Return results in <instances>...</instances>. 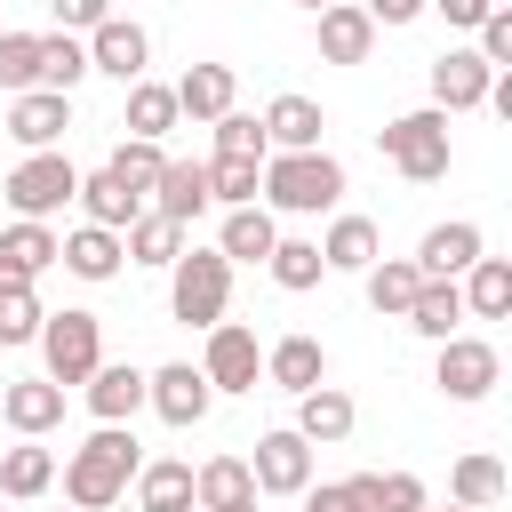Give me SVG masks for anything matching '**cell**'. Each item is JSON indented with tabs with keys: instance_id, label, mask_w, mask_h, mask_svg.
<instances>
[{
	"instance_id": "obj_1",
	"label": "cell",
	"mask_w": 512,
	"mask_h": 512,
	"mask_svg": "<svg viewBox=\"0 0 512 512\" xmlns=\"http://www.w3.org/2000/svg\"><path fill=\"white\" fill-rule=\"evenodd\" d=\"M272 208H288V216H320V208H336L344 200V160L336 152H320V144H304V152H264V184H256Z\"/></svg>"
},
{
	"instance_id": "obj_2",
	"label": "cell",
	"mask_w": 512,
	"mask_h": 512,
	"mask_svg": "<svg viewBox=\"0 0 512 512\" xmlns=\"http://www.w3.org/2000/svg\"><path fill=\"white\" fill-rule=\"evenodd\" d=\"M128 480H136V432H120V424H96L64 464V496L80 512H104L112 496H128Z\"/></svg>"
},
{
	"instance_id": "obj_3",
	"label": "cell",
	"mask_w": 512,
	"mask_h": 512,
	"mask_svg": "<svg viewBox=\"0 0 512 512\" xmlns=\"http://www.w3.org/2000/svg\"><path fill=\"white\" fill-rule=\"evenodd\" d=\"M224 296H232V256L224 248H176V264H168V312L184 328H216Z\"/></svg>"
},
{
	"instance_id": "obj_4",
	"label": "cell",
	"mask_w": 512,
	"mask_h": 512,
	"mask_svg": "<svg viewBox=\"0 0 512 512\" xmlns=\"http://www.w3.org/2000/svg\"><path fill=\"white\" fill-rule=\"evenodd\" d=\"M376 152H384V168H400L408 184L448 176V112H440V104H424V112L384 120V128H376Z\"/></svg>"
},
{
	"instance_id": "obj_5",
	"label": "cell",
	"mask_w": 512,
	"mask_h": 512,
	"mask_svg": "<svg viewBox=\"0 0 512 512\" xmlns=\"http://www.w3.org/2000/svg\"><path fill=\"white\" fill-rule=\"evenodd\" d=\"M40 360H48V384H88V368L104 360V320L96 312H40Z\"/></svg>"
},
{
	"instance_id": "obj_6",
	"label": "cell",
	"mask_w": 512,
	"mask_h": 512,
	"mask_svg": "<svg viewBox=\"0 0 512 512\" xmlns=\"http://www.w3.org/2000/svg\"><path fill=\"white\" fill-rule=\"evenodd\" d=\"M0 192H8V208H16V216H56V208L80 192V168H72L64 152H24V160L8 168V184H0Z\"/></svg>"
},
{
	"instance_id": "obj_7",
	"label": "cell",
	"mask_w": 512,
	"mask_h": 512,
	"mask_svg": "<svg viewBox=\"0 0 512 512\" xmlns=\"http://www.w3.org/2000/svg\"><path fill=\"white\" fill-rule=\"evenodd\" d=\"M200 376H208V392H256V376H264V344H256V328L216 320V328H208V352H200Z\"/></svg>"
},
{
	"instance_id": "obj_8",
	"label": "cell",
	"mask_w": 512,
	"mask_h": 512,
	"mask_svg": "<svg viewBox=\"0 0 512 512\" xmlns=\"http://www.w3.org/2000/svg\"><path fill=\"white\" fill-rule=\"evenodd\" d=\"M496 344L488 336H440V368H432V384L448 392V400H488L496 392Z\"/></svg>"
},
{
	"instance_id": "obj_9",
	"label": "cell",
	"mask_w": 512,
	"mask_h": 512,
	"mask_svg": "<svg viewBox=\"0 0 512 512\" xmlns=\"http://www.w3.org/2000/svg\"><path fill=\"white\" fill-rule=\"evenodd\" d=\"M248 480H256V496H296V488H312V440L288 424V432H264L256 440V456H248Z\"/></svg>"
},
{
	"instance_id": "obj_10",
	"label": "cell",
	"mask_w": 512,
	"mask_h": 512,
	"mask_svg": "<svg viewBox=\"0 0 512 512\" xmlns=\"http://www.w3.org/2000/svg\"><path fill=\"white\" fill-rule=\"evenodd\" d=\"M144 400L160 408V424L192 432V424L208 416V400H216V392H208V376H200L192 360H168V368H152V376H144Z\"/></svg>"
},
{
	"instance_id": "obj_11",
	"label": "cell",
	"mask_w": 512,
	"mask_h": 512,
	"mask_svg": "<svg viewBox=\"0 0 512 512\" xmlns=\"http://www.w3.org/2000/svg\"><path fill=\"white\" fill-rule=\"evenodd\" d=\"M144 56H152L144 24H128V16H104V24H88V72H112V80H144Z\"/></svg>"
},
{
	"instance_id": "obj_12",
	"label": "cell",
	"mask_w": 512,
	"mask_h": 512,
	"mask_svg": "<svg viewBox=\"0 0 512 512\" xmlns=\"http://www.w3.org/2000/svg\"><path fill=\"white\" fill-rule=\"evenodd\" d=\"M64 128H72V96H56V88H24V96H8V136H16L24 152H48Z\"/></svg>"
},
{
	"instance_id": "obj_13",
	"label": "cell",
	"mask_w": 512,
	"mask_h": 512,
	"mask_svg": "<svg viewBox=\"0 0 512 512\" xmlns=\"http://www.w3.org/2000/svg\"><path fill=\"white\" fill-rule=\"evenodd\" d=\"M56 264V232H48V216H16L8 232H0V288L8 280H40Z\"/></svg>"
},
{
	"instance_id": "obj_14",
	"label": "cell",
	"mask_w": 512,
	"mask_h": 512,
	"mask_svg": "<svg viewBox=\"0 0 512 512\" xmlns=\"http://www.w3.org/2000/svg\"><path fill=\"white\" fill-rule=\"evenodd\" d=\"M320 16V56L328 64H368V48H376V24H368V8H352V0H328V8H312Z\"/></svg>"
},
{
	"instance_id": "obj_15",
	"label": "cell",
	"mask_w": 512,
	"mask_h": 512,
	"mask_svg": "<svg viewBox=\"0 0 512 512\" xmlns=\"http://www.w3.org/2000/svg\"><path fill=\"white\" fill-rule=\"evenodd\" d=\"M488 80H496V72H488L472 48H448V56L432 64V104H440V112H472V104H488Z\"/></svg>"
},
{
	"instance_id": "obj_16",
	"label": "cell",
	"mask_w": 512,
	"mask_h": 512,
	"mask_svg": "<svg viewBox=\"0 0 512 512\" xmlns=\"http://www.w3.org/2000/svg\"><path fill=\"white\" fill-rule=\"evenodd\" d=\"M152 208H160L168 224H192V216L208 208V160H160V176H152Z\"/></svg>"
},
{
	"instance_id": "obj_17",
	"label": "cell",
	"mask_w": 512,
	"mask_h": 512,
	"mask_svg": "<svg viewBox=\"0 0 512 512\" xmlns=\"http://www.w3.org/2000/svg\"><path fill=\"white\" fill-rule=\"evenodd\" d=\"M472 256H480V224H432L424 240H416V272L424 280H456V272H472Z\"/></svg>"
},
{
	"instance_id": "obj_18",
	"label": "cell",
	"mask_w": 512,
	"mask_h": 512,
	"mask_svg": "<svg viewBox=\"0 0 512 512\" xmlns=\"http://www.w3.org/2000/svg\"><path fill=\"white\" fill-rule=\"evenodd\" d=\"M88 408H96V424H128V416L144 408V368L96 360V368H88Z\"/></svg>"
},
{
	"instance_id": "obj_19",
	"label": "cell",
	"mask_w": 512,
	"mask_h": 512,
	"mask_svg": "<svg viewBox=\"0 0 512 512\" xmlns=\"http://www.w3.org/2000/svg\"><path fill=\"white\" fill-rule=\"evenodd\" d=\"M72 200L88 208V224H112V232H120V224H136V216L152 208V200H144V192H136L128 176H112V168H96V176H80V192H72Z\"/></svg>"
},
{
	"instance_id": "obj_20",
	"label": "cell",
	"mask_w": 512,
	"mask_h": 512,
	"mask_svg": "<svg viewBox=\"0 0 512 512\" xmlns=\"http://www.w3.org/2000/svg\"><path fill=\"white\" fill-rule=\"evenodd\" d=\"M0 416H8L24 440H40V432L64 416V384H48V376H16V384L0 392Z\"/></svg>"
},
{
	"instance_id": "obj_21",
	"label": "cell",
	"mask_w": 512,
	"mask_h": 512,
	"mask_svg": "<svg viewBox=\"0 0 512 512\" xmlns=\"http://www.w3.org/2000/svg\"><path fill=\"white\" fill-rule=\"evenodd\" d=\"M296 432H304L312 448H336V440L352 432V392H336L328 376H320L312 392H296Z\"/></svg>"
},
{
	"instance_id": "obj_22",
	"label": "cell",
	"mask_w": 512,
	"mask_h": 512,
	"mask_svg": "<svg viewBox=\"0 0 512 512\" xmlns=\"http://www.w3.org/2000/svg\"><path fill=\"white\" fill-rule=\"evenodd\" d=\"M272 240H280V224H272V208H264V200H248V208H224V232H216V248H224L232 264H264V256H272Z\"/></svg>"
},
{
	"instance_id": "obj_23",
	"label": "cell",
	"mask_w": 512,
	"mask_h": 512,
	"mask_svg": "<svg viewBox=\"0 0 512 512\" xmlns=\"http://www.w3.org/2000/svg\"><path fill=\"white\" fill-rule=\"evenodd\" d=\"M120 256H128V248H120V232H112V224H80V232H64V240H56V264H72L80 280H112V272H120Z\"/></svg>"
},
{
	"instance_id": "obj_24",
	"label": "cell",
	"mask_w": 512,
	"mask_h": 512,
	"mask_svg": "<svg viewBox=\"0 0 512 512\" xmlns=\"http://www.w3.org/2000/svg\"><path fill=\"white\" fill-rule=\"evenodd\" d=\"M232 96H240V72H232V64H192V72L176 80V112H192V120L232 112Z\"/></svg>"
},
{
	"instance_id": "obj_25",
	"label": "cell",
	"mask_w": 512,
	"mask_h": 512,
	"mask_svg": "<svg viewBox=\"0 0 512 512\" xmlns=\"http://www.w3.org/2000/svg\"><path fill=\"white\" fill-rule=\"evenodd\" d=\"M248 496H256L248 456H208V464L192 472V504H200V512H232V504H248Z\"/></svg>"
},
{
	"instance_id": "obj_26",
	"label": "cell",
	"mask_w": 512,
	"mask_h": 512,
	"mask_svg": "<svg viewBox=\"0 0 512 512\" xmlns=\"http://www.w3.org/2000/svg\"><path fill=\"white\" fill-rule=\"evenodd\" d=\"M264 144H272V152L320 144V104H312V96H272V104H264Z\"/></svg>"
},
{
	"instance_id": "obj_27",
	"label": "cell",
	"mask_w": 512,
	"mask_h": 512,
	"mask_svg": "<svg viewBox=\"0 0 512 512\" xmlns=\"http://www.w3.org/2000/svg\"><path fill=\"white\" fill-rule=\"evenodd\" d=\"M416 288H424V272H416V256H376V264H368V304H376L384 320H408V304H416Z\"/></svg>"
},
{
	"instance_id": "obj_28",
	"label": "cell",
	"mask_w": 512,
	"mask_h": 512,
	"mask_svg": "<svg viewBox=\"0 0 512 512\" xmlns=\"http://www.w3.org/2000/svg\"><path fill=\"white\" fill-rule=\"evenodd\" d=\"M264 376H272L280 392H312V384L328 376V352H320L312 336H280V344L264 352Z\"/></svg>"
},
{
	"instance_id": "obj_29",
	"label": "cell",
	"mask_w": 512,
	"mask_h": 512,
	"mask_svg": "<svg viewBox=\"0 0 512 512\" xmlns=\"http://www.w3.org/2000/svg\"><path fill=\"white\" fill-rule=\"evenodd\" d=\"M456 296H464L472 320H504V312H512V264H504V256H472V280H464Z\"/></svg>"
},
{
	"instance_id": "obj_30",
	"label": "cell",
	"mask_w": 512,
	"mask_h": 512,
	"mask_svg": "<svg viewBox=\"0 0 512 512\" xmlns=\"http://www.w3.org/2000/svg\"><path fill=\"white\" fill-rule=\"evenodd\" d=\"M48 480H56V456H48L40 440H16V448L0 456V496L32 504V496H48Z\"/></svg>"
},
{
	"instance_id": "obj_31",
	"label": "cell",
	"mask_w": 512,
	"mask_h": 512,
	"mask_svg": "<svg viewBox=\"0 0 512 512\" xmlns=\"http://www.w3.org/2000/svg\"><path fill=\"white\" fill-rule=\"evenodd\" d=\"M120 120H128V136H152V144H160L184 112H176V88H160V80H128V112H120Z\"/></svg>"
},
{
	"instance_id": "obj_32",
	"label": "cell",
	"mask_w": 512,
	"mask_h": 512,
	"mask_svg": "<svg viewBox=\"0 0 512 512\" xmlns=\"http://www.w3.org/2000/svg\"><path fill=\"white\" fill-rule=\"evenodd\" d=\"M320 264H328V272H368V264H376V224H368V216H336L328 240H320Z\"/></svg>"
},
{
	"instance_id": "obj_33",
	"label": "cell",
	"mask_w": 512,
	"mask_h": 512,
	"mask_svg": "<svg viewBox=\"0 0 512 512\" xmlns=\"http://www.w3.org/2000/svg\"><path fill=\"white\" fill-rule=\"evenodd\" d=\"M120 232H128V240H120V248H128V264H176V248H184V224H168L160 208H144V216H136V224H120Z\"/></svg>"
},
{
	"instance_id": "obj_34",
	"label": "cell",
	"mask_w": 512,
	"mask_h": 512,
	"mask_svg": "<svg viewBox=\"0 0 512 512\" xmlns=\"http://www.w3.org/2000/svg\"><path fill=\"white\" fill-rule=\"evenodd\" d=\"M456 320H464V296H456V280H424V288H416V304H408V328L440 344V336H456Z\"/></svg>"
},
{
	"instance_id": "obj_35",
	"label": "cell",
	"mask_w": 512,
	"mask_h": 512,
	"mask_svg": "<svg viewBox=\"0 0 512 512\" xmlns=\"http://www.w3.org/2000/svg\"><path fill=\"white\" fill-rule=\"evenodd\" d=\"M136 504L144 512H192V464H136Z\"/></svg>"
},
{
	"instance_id": "obj_36",
	"label": "cell",
	"mask_w": 512,
	"mask_h": 512,
	"mask_svg": "<svg viewBox=\"0 0 512 512\" xmlns=\"http://www.w3.org/2000/svg\"><path fill=\"white\" fill-rule=\"evenodd\" d=\"M80 80H88V48H80L72 32H40V88L72 96Z\"/></svg>"
},
{
	"instance_id": "obj_37",
	"label": "cell",
	"mask_w": 512,
	"mask_h": 512,
	"mask_svg": "<svg viewBox=\"0 0 512 512\" xmlns=\"http://www.w3.org/2000/svg\"><path fill=\"white\" fill-rule=\"evenodd\" d=\"M448 488H456V504H472V512H488V504L504 496V464H496L488 448H472V456H456V472H448Z\"/></svg>"
},
{
	"instance_id": "obj_38",
	"label": "cell",
	"mask_w": 512,
	"mask_h": 512,
	"mask_svg": "<svg viewBox=\"0 0 512 512\" xmlns=\"http://www.w3.org/2000/svg\"><path fill=\"white\" fill-rule=\"evenodd\" d=\"M352 488H360V504H368V512H424V480H416V472H400V464H392V472H360Z\"/></svg>"
},
{
	"instance_id": "obj_39",
	"label": "cell",
	"mask_w": 512,
	"mask_h": 512,
	"mask_svg": "<svg viewBox=\"0 0 512 512\" xmlns=\"http://www.w3.org/2000/svg\"><path fill=\"white\" fill-rule=\"evenodd\" d=\"M40 88V32H0V96Z\"/></svg>"
},
{
	"instance_id": "obj_40",
	"label": "cell",
	"mask_w": 512,
	"mask_h": 512,
	"mask_svg": "<svg viewBox=\"0 0 512 512\" xmlns=\"http://www.w3.org/2000/svg\"><path fill=\"white\" fill-rule=\"evenodd\" d=\"M264 272L280 280V288H312L328 264H320V240H272V256H264Z\"/></svg>"
},
{
	"instance_id": "obj_41",
	"label": "cell",
	"mask_w": 512,
	"mask_h": 512,
	"mask_svg": "<svg viewBox=\"0 0 512 512\" xmlns=\"http://www.w3.org/2000/svg\"><path fill=\"white\" fill-rule=\"evenodd\" d=\"M256 184H264V160H208V200L248 208V200H256Z\"/></svg>"
},
{
	"instance_id": "obj_42",
	"label": "cell",
	"mask_w": 512,
	"mask_h": 512,
	"mask_svg": "<svg viewBox=\"0 0 512 512\" xmlns=\"http://www.w3.org/2000/svg\"><path fill=\"white\" fill-rule=\"evenodd\" d=\"M40 336V296H32V280H8L0 288V344H32Z\"/></svg>"
},
{
	"instance_id": "obj_43",
	"label": "cell",
	"mask_w": 512,
	"mask_h": 512,
	"mask_svg": "<svg viewBox=\"0 0 512 512\" xmlns=\"http://www.w3.org/2000/svg\"><path fill=\"white\" fill-rule=\"evenodd\" d=\"M272 144H264V120H248V112H216V160H264Z\"/></svg>"
},
{
	"instance_id": "obj_44",
	"label": "cell",
	"mask_w": 512,
	"mask_h": 512,
	"mask_svg": "<svg viewBox=\"0 0 512 512\" xmlns=\"http://www.w3.org/2000/svg\"><path fill=\"white\" fill-rule=\"evenodd\" d=\"M104 168H112V176H128V184L152 200V176H160V144H152V136H128V144H120Z\"/></svg>"
},
{
	"instance_id": "obj_45",
	"label": "cell",
	"mask_w": 512,
	"mask_h": 512,
	"mask_svg": "<svg viewBox=\"0 0 512 512\" xmlns=\"http://www.w3.org/2000/svg\"><path fill=\"white\" fill-rule=\"evenodd\" d=\"M296 496H304V512H368L352 480H328V488H296Z\"/></svg>"
},
{
	"instance_id": "obj_46",
	"label": "cell",
	"mask_w": 512,
	"mask_h": 512,
	"mask_svg": "<svg viewBox=\"0 0 512 512\" xmlns=\"http://www.w3.org/2000/svg\"><path fill=\"white\" fill-rule=\"evenodd\" d=\"M360 8H368V24H416L432 0H360Z\"/></svg>"
},
{
	"instance_id": "obj_47",
	"label": "cell",
	"mask_w": 512,
	"mask_h": 512,
	"mask_svg": "<svg viewBox=\"0 0 512 512\" xmlns=\"http://www.w3.org/2000/svg\"><path fill=\"white\" fill-rule=\"evenodd\" d=\"M48 8H56V24H64V32H72V24H104V16H112V0H48Z\"/></svg>"
},
{
	"instance_id": "obj_48",
	"label": "cell",
	"mask_w": 512,
	"mask_h": 512,
	"mask_svg": "<svg viewBox=\"0 0 512 512\" xmlns=\"http://www.w3.org/2000/svg\"><path fill=\"white\" fill-rule=\"evenodd\" d=\"M432 8H440V16H448V24H464V32H472V24H480V16H488V0H432Z\"/></svg>"
},
{
	"instance_id": "obj_49",
	"label": "cell",
	"mask_w": 512,
	"mask_h": 512,
	"mask_svg": "<svg viewBox=\"0 0 512 512\" xmlns=\"http://www.w3.org/2000/svg\"><path fill=\"white\" fill-rule=\"evenodd\" d=\"M424 512H472V504H432V496H424Z\"/></svg>"
},
{
	"instance_id": "obj_50",
	"label": "cell",
	"mask_w": 512,
	"mask_h": 512,
	"mask_svg": "<svg viewBox=\"0 0 512 512\" xmlns=\"http://www.w3.org/2000/svg\"><path fill=\"white\" fill-rule=\"evenodd\" d=\"M232 512H256V496H248V504H232Z\"/></svg>"
},
{
	"instance_id": "obj_51",
	"label": "cell",
	"mask_w": 512,
	"mask_h": 512,
	"mask_svg": "<svg viewBox=\"0 0 512 512\" xmlns=\"http://www.w3.org/2000/svg\"><path fill=\"white\" fill-rule=\"evenodd\" d=\"M296 8H328V0H296Z\"/></svg>"
},
{
	"instance_id": "obj_52",
	"label": "cell",
	"mask_w": 512,
	"mask_h": 512,
	"mask_svg": "<svg viewBox=\"0 0 512 512\" xmlns=\"http://www.w3.org/2000/svg\"><path fill=\"white\" fill-rule=\"evenodd\" d=\"M488 8H512V0H488Z\"/></svg>"
},
{
	"instance_id": "obj_53",
	"label": "cell",
	"mask_w": 512,
	"mask_h": 512,
	"mask_svg": "<svg viewBox=\"0 0 512 512\" xmlns=\"http://www.w3.org/2000/svg\"><path fill=\"white\" fill-rule=\"evenodd\" d=\"M72 512H80V504H72Z\"/></svg>"
}]
</instances>
